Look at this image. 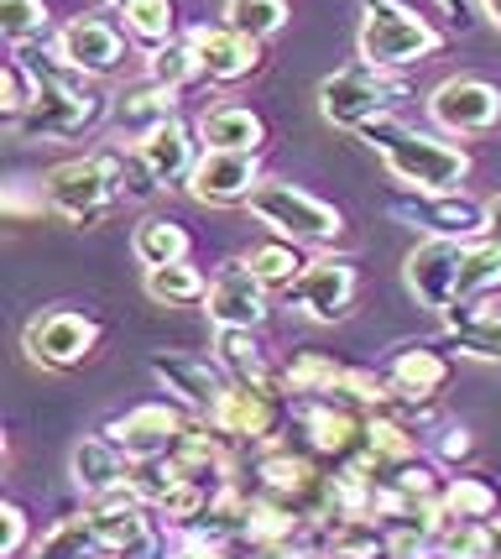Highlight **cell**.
I'll return each mask as SVG.
<instances>
[{
	"mask_svg": "<svg viewBox=\"0 0 501 559\" xmlns=\"http://www.w3.org/2000/svg\"><path fill=\"white\" fill-rule=\"evenodd\" d=\"M193 79H204V69H199V52L189 48V37L183 43H167V48L146 52V84H163V90H189Z\"/></svg>",
	"mask_w": 501,
	"mask_h": 559,
	"instance_id": "obj_34",
	"label": "cell"
},
{
	"mask_svg": "<svg viewBox=\"0 0 501 559\" xmlns=\"http://www.w3.org/2000/svg\"><path fill=\"white\" fill-rule=\"evenodd\" d=\"M146 371H152V377L172 392V403H178V408H189L193 418L215 414V403L225 397V388H230V377H225L215 361L189 356V350H157V356L146 361Z\"/></svg>",
	"mask_w": 501,
	"mask_h": 559,
	"instance_id": "obj_13",
	"label": "cell"
},
{
	"mask_svg": "<svg viewBox=\"0 0 501 559\" xmlns=\"http://www.w3.org/2000/svg\"><path fill=\"white\" fill-rule=\"evenodd\" d=\"M360 142L371 146L386 163V173L403 183L407 194H460L465 178H470V152L465 146L444 142L439 131H418V126H403L397 116L366 126Z\"/></svg>",
	"mask_w": 501,
	"mask_h": 559,
	"instance_id": "obj_1",
	"label": "cell"
},
{
	"mask_svg": "<svg viewBox=\"0 0 501 559\" xmlns=\"http://www.w3.org/2000/svg\"><path fill=\"white\" fill-rule=\"evenodd\" d=\"M26 549V512L16 502H0V555L16 559Z\"/></svg>",
	"mask_w": 501,
	"mask_h": 559,
	"instance_id": "obj_39",
	"label": "cell"
},
{
	"mask_svg": "<svg viewBox=\"0 0 501 559\" xmlns=\"http://www.w3.org/2000/svg\"><path fill=\"white\" fill-rule=\"evenodd\" d=\"M189 48L199 52V69H204L210 84H236L246 73H257V63H262V43L240 37L230 26H193Z\"/></svg>",
	"mask_w": 501,
	"mask_h": 559,
	"instance_id": "obj_18",
	"label": "cell"
},
{
	"mask_svg": "<svg viewBox=\"0 0 501 559\" xmlns=\"http://www.w3.org/2000/svg\"><path fill=\"white\" fill-rule=\"evenodd\" d=\"M120 194H126V152L120 146H99L90 157L58 163L43 178V204L69 225H99Z\"/></svg>",
	"mask_w": 501,
	"mask_h": 559,
	"instance_id": "obj_3",
	"label": "cell"
},
{
	"mask_svg": "<svg viewBox=\"0 0 501 559\" xmlns=\"http://www.w3.org/2000/svg\"><path fill=\"white\" fill-rule=\"evenodd\" d=\"M32 73V105H26L22 116V136H43V142H73V136H84L90 126L99 121V110H105V99L90 90V79L79 69H69L58 52L48 58H32L26 63Z\"/></svg>",
	"mask_w": 501,
	"mask_h": 559,
	"instance_id": "obj_2",
	"label": "cell"
},
{
	"mask_svg": "<svg viewBox=\"0 0 501 559\" xmlns=\"http://www.w3.org/2000/svg\"><path fill=\"white\" fill-rule=\"evenodd\" d=\"M480 11H486V16H491V26L501 32V0H480Z\"/></svg>",
	"mask_w": 501,
	"mask_h": 559,
	"instance_id": "obj_45",
	"label": "cell"
},
{
	"mask_svg": "<svg viewBox=\"0 0 501 559\" xmlns=\"http://www.w3.org/2000/svg\"><path fill=\"white\" fill-rule=\"evenodd\" d=\"M266 283L246 262H225L210 283V298H204V314L215 319V330H262L272 304H266Z\"/></svg>",
	"mask_w": 501,
	"mask_h": 559,
	"instance_id": "obj_14",
	"label": "cell"
},
{
	"mask_svg": "<svg viewBox=\"0 0 501 559\" xmlns=\"http://www.w3.org/2000/svg\"><path fill=\"white\" fill-rule=\"evenodd\" d=\"M246 267L262 277L266 288H293L298 283V272H303V257H298V246H287V241H266V246H251L246 257H240Z\"/></svg>",
	"mask_w": 501,
	"mask_h": 559,
	"instance_id": "obj_35",
	"label": "cell"
},
{
	"mask_svg": "<svg viewBox=\"0 0 501 559\" xmlns=\"http://www.w3.org/2000/svg\"><path fill=\"white\" fill-rule=\"evenodd\" d=\"M52 52L79 69L84 79H105V73H116L126 63V37H120V26H110L105 16H73V22L58 26V37H52Z\"/></svg>",
	"mask_w": 501,
	"mask_h": 559,
	"instance_id": "obj_15",
	"label": "cell"
},
{
	"mask_svg": "<svg viewBox=\"0 0 501 559\" xmlns=\"http://www.w3.org/2000/svg\"><path fill=\"white\" fill-rule=\"evenodd\" d=\"M480 241L501 246V199H486V230H480Z\"/></svg>",
	"mask_w": 501,
	"mask_h": 559,
	"instance_id": "obj_42",
	"label": "cell"
},
{
	"mask_svg": "<svg viewBox=\"0 0 501 559\" xmlns=\"http://www.w3.org/2000/svg\"><path fill=\"white\" fill-rule=\"evenodd\" d=\"M439 455H444V461H465V455H470V429H444Z\"/></svg>",
	"mask_w": 501,
	"mask_h": 559,
	"instance_id": "obj_41",
	"label": "cell"
},
{
	"mask_svg": "<svg viewBox=\"0 0 501 559\" xmlns=\"http://www.w3.org/2000/svg\"><path fill=\"white\" fill-rule=\"evenodd\" d=\"M262 163L257 152H204L199 168L189 173V199L210 204V210H230V204H251V194L262 189Z\"/></svg>",
	"mask_w": 501,
	"mask_h": 559,
	"instance_id": "obj_12",
	"label": "cell"
},
{
	"mask_svg": "<svg viewBox=\"0 0 501 559\" xmlns=\"http://www.w3.org/2000/svg\"><path fill=\"white\" fill-rule=\"evenodd\" d=\"M215 366L230 382H240V388H262V392L283 388L266 371V350L257 341V330H215Z\"/></svg>",
	"mask_w": 501,
	"mask_h": 559,
	"instance_id": "obj_24",
	"label": "cell"
},
{
	"mask_svg": "<svg viewBox=\"0 0 501 559\" xmlns=\"http://www.w3.org/2000/svg\"><path fill=\"white\" fill-rule=\"evenodd\" d=\"M136 157H142V168L152 173L157 189H178V183H189V173L199 168L204 146H199V131H189L183 121H167V126H157L152 136L136 142Z\"/></svg>",
	"mask_w": 501,
	"mask_h": 559,
	"instance_id": "obj_17",
	"label": "cell"
},
{
	"mask_svg": "<svg viewBox=\"0 0 501 559\" xmlns=\"http://www.w3.org/2000/svg\"><path fill=\"white\" fill-rule=\"evenodd\" d=\"M26 105H32V84H26V69H22V63H5V69H0V116H5V126H11V131L22 126Z\"/></svg>",
	"mask_w": 501,
	"mask_h": 559,
	"instance_id": "obj_38",
	"label": "cell"
},
{
	"mask_svg": "<svg viewBox=\"0 0 501 559\" xmlns=\"http://www.w3.org/2000/svg\"><path fill=\"white\" fill-rule=\"evenodd\" d=\"M444 335L460 356H470V361H501V314L491 309H460V314L444 319Z\"/></svg>",
	"mask_w": 501,
	"mask_h": 559,
	"instance_id": "obj_29",
	"label": "cell"
},
{
	"mask_svg": "<svg viewBox=\"0 0 501 559\" xmlns=\"http://www.w3.org/2000/svg\"><path fill=\"white\" fill-rule=\"evenodd\" d=\"M189 246H193L189 230L172 215H146V219H136V230H131V257H136L146 272L189 262Z\"/></svg>",
	"mask_w": 501,
	"mask_h": 559,
	"instance_id": "obj_27",
	"label": "cell"
},
{
	"mask_svg": "<svg viewBox=\"0 0 501 559\" xmlns=\"http://www.w3.org/2000/svg\"><path fill=\"white\" fill-rule=\"evenodd\" d=\"M142 288H146V298H152V304L178 309V304H204V298H210V277L193 267V262H172V267L142 272Z\"/></svg>",
	"mask_w": 501,
	"mask_h": 559,
	"instance_id": "obj_30",
	"label": "cell"
},
{
	"mask_svg": "<svg viewBox=\"0 0 501 559\" xmlns=\"http://www.w3.org/2000/svg\"><path fill=\"white\" fill-rule=\"evenodd\" d=\"M397 215L444 241H470L486 230V204H470L460 194H413V204H397Z\"/></svg>",
	"mask_w": 501,
	"mask_h": 559,
	"instance_id": "obj_20",
	"label": "cell"
},
{
	"mask_svg": "<svg viewBox=\"0 0 501 559\" xmlns=\"http://www.w3.org/2000/svg\"><path fill=\"white\" fill-rule=\"evenodd\" d=\"M429 121L444 136H486L491 126H501V90L476 73H454L429 90Z\"/></svg>",
	"mask_w": 501,
	"mask_h": 559,
	"instance_id": "obj_9",
	"label": "cell"
},
{
	"mask_svg": "<svg viewBox=\"0 0 501 559\" xmlns=\"http://www.w3.org/2000/svg\"><path fill=\"white\" fill-rule=\"evenodd\" d=\"M199 146L204 152H262L266 142V126L251 105H236V99H219L199 116Z\"/></svg>",
	"mask_w": 501,
	"mask_h": 559,
	"instance_id": "obj_22",
	"label": "cell"
},
{
	"mask_svg": "<svg viewBox=\"0 0 501 559\" xmlns=\"http://www.w3.org/2000/svg\"><path fill=\"white\" fill-rule=\"evenodd\" d=\"M120 22H126V37L142 43L146 52L178 43V37H172V26H178V5H172V0H131V5L120 11Z\"/></svg>",
	"mask_w": 501,
	"mask_h": 559,
	"instance_id": "obj_31",
	"label": "cell"
},
{
	"mask_svg": "<svg viewBox=\"0 0 501 559\" xmlns=\"http://www.w3.org/2000/svg\"><path fill=\"white\" fill-rule=\"evenodd\" d=\"M444 512L454 523H491L497 518V491L486 487L480 476H454L444 487Z\"/></svg>",
	"mask_w": 501,
	"mask_h": 559,
	"instance_id": "obj_36",
	"label": "cell"
},
{
	"mask_svg": "<svg viewBox=\"0 0 501 559\" xmlns=\"http://www.w3.org/2000/svg\"><path fill=\"white\" fill-rule=\"evenodd\" d=\"M246 210L287 246H334L345 236V215L324 199H313L309 189H298L293 178H262V189L251 194Z\"/></svg>",
	"mask_w": 501,
	"mask_h": 559,
	"instance_id": "obj_5",
	"label": "cell"
},
{
	"mask_svg": "<svg viewBox=\"0 0 501 559\" xmlns=\"http://www.w3.org/2000/svg\"><path fill=\"white\" fill-rule=\"evenodd\" d=\"M48 0H0V37L11 48H32L48 32Z\"/></svg>",
	"mask_w": 501,
	"mask_h": 559,
	"instance_id": "obj_37",
	"label": "cell"
},
{
	"mask_svg": "<svg viewBox=\"0 0 501 559\" xmlns=\"http://www.w3.org/2000/svg\"><path fill=\"white\" fill-rule=\"evenodd\" d=\"M99 5H116V11H126V5H131V0H99Z\"/></svg>",
	"mask_w": 501,
	"mask_h": 559,
	"instance_id": "obj_46",
	"label": "cell"
},
{
	"mask_svg": "<svg viewBox=\"0 0 501 559\" xmlns=\"http://www.w3.org/2000/svg\"><path fill=\"white\" fill-rule=\"evenodd\" d=\"M32 559H110L105 555V538H99L90 508L73 512V518H58L48 534L32 544Z\"/></svg>",
	"mask_w": 501,
	"mask_h": 559,
	"instance_id": "obj_28",
	"label": "cell"
},
{
	"mask_svg": "<svg viewBox=\"0 0 501 559\" xmlns=\"http://www.w3.org/2000/svg\"><path fill=\"white\" fill-rule=\"evenodd\" d=\"M116 559H167V534H157V528H152L142 544H131V549H126V555H116Z\"/></svg>",
	"mask_w": 501,
	"mask_h": 559,
	"instance_id": "obj_40",
	"label": "cell"
},
{
	"mask_svg": "<svg viewBox=\"0 0 501 559\" xmlns=\"http://www.w3.org/2000/svg\"><path fill=\"white\" fill-rule=\"evenodd\" d=\"M178 559H225V549H183Z\"/></svg>",
	"mask_w": 501,
	"mask_h": 559,
	"instance_id": "obj_44",
	"label": "cell"
},
{
	"mask_svg": "<svg viewBox=\"0 0 501 559\" xmlns=\"http://www.w3.org/2000/svg\"><path fill=\"white\" fill-rule=\"evenodd\" d=\"M501 288V246L497 241H470L465 262H460V309H470L476 298Z\"/></svg>",
	"mask_w": 501,
	"mask_h": 559,
	"instance_id": "obj_32",
	"label": "cell"
},
{
	"mask_svg": "<svg viewBox=\"0 0 501 559\" xmlns=\"http://www.w3.org/2000/svg\"><path fill=\"white\" fill-rule=\"evenodd\" d=\"M407 99V90L382 69H334L330 79H319V116L339 131H366V126L386 121L397 105Z\"/></svg>",
	"mask_w": 501,
	"mask_h": 559,
	"instance_id": "obj_6",
	"label": "cell"
},
{
	"mask_svg": "<svg viewBox=\"0 0 501 559\" xmlns=\"http://www.w3.org/2000/svg\"><path fill=\"white\" fill-rule=\"evenodd\" d=\"M204 424L225 439H266L272 424H277V403H272V392H262V388H240V382H230L225 397L215 403V414L204 418Z\"/></svg>",
	"mask_w": 501,
	"mask_h": 559,
	"instance_id": "obj_21",
	"label": "cell"
},
{
	"mask_svg": "<svg viewBox=\"0 0 501 559\" xmlns=\"http://www.w3.org/2000/svg\"><path fill=\"white\" fill-rule=\"evenodd\" d=\"M99 435L110 439L131 465L167 461V455L183 444V435H189V418H183V408H172V403H142V408L116 414Z\"/></svg>",
	"mask_w": 501,
	"mask_h": 559,
	"instance_id": "obj_10",
	"label": "cell"
},
{
	"mask_svg": "<svg viewBox=\"0 0 501 559\" xmlns=\"http://www.w3.org/2000/svg\"><path fill=\"white\" fill-rule=\"evenodd\" d=\"M287 293H293V304H298L313 324H334V319L350 314V304H356V293H360V272H356V262L319 251V257L303 262L298 283Z\"/></svg>",
	"mask_w": 501,
	"mask_h": 559,
	"instance_id": "obj_11",
	"label": "cell"
},
{
	"mask_svg": "<svg viewBox=\"0 0 501 559\" xmlns=\"http://www.w3.org/2000/svg\"><path fill=\"white\" fill-rule=\"evenodd\" d=\"M167 121H178V95L163 90V84L131 90V95H120V105H116V131L131 136V146L142 142V136H152V131Z\"/></svg>",
	"mask_w": 501,
	"mask_h": 559,
	"instance_id": "obj_26",
	"label": "cell"
},
{
	"mask_svg": "<svg viewBox=\"0 0 501 559\" xmlns=\"http://www.w3.org/2000/svg\"><path fill=\"white\" fill-rule=\"evenodd\" d=\"M439 48H444V37L407 0H366L356 32V52L366 69H407V63L433 58Z\"/></svg>",
	"mask_w": 501,
	"mask_h": 559,
	"instance_id": "obj_4",
	"label": "cell"
},
{
	"mask_svg": "<svg viewBox=\"0 0 501 559\" xmlns=\"http://www.w3.org/2000/svg\"><path fill=\"white\" fill-rule=\"evenodd\" d=\"M287 0H225V26L251 37V43H266L287 26Z\"/></svg>",
	"mask_w": 501,
	"mask_h": 559,
	"instance_id": "obj_33",
	"label": "cell"
},
{
	"mask_svg": "<svg viewBox=\"0 0 501 559\" xmlns=\"http://www.w3.org/2000/svg\"><path fill=\"white\" fill-rule=\"evenodd\" d=\"M69 476L90 502H99V497L126 491V481H131V461H126L105 435H95V439H79V444L69 450Z\"/></svg>",
	"mask_w": 501,
	"mask_h": 559,
	"instance_id": "obj_19",
	"label": "cell"
},
{
	"mask_svg": "<svg viewBox=\"0 0 501 559\" xmlns=\"http://www.w3.org/2000/svg\"><path fill=\"white\" fill-rule=\"evenodd\" d=\"M319 549L324 559H392L382 518H356V512L319 523Z\"/></svg>",
	"mask_w": 501,
	"mask_h": 559,
	"instance_id": "obj_23",
	"label": "cell"
},
{
	"mask_svg": "<svg viewBox=\"0 0 501 559\" xmlns=\"http://www.w3.org/2000/svg\"><path fill=\"white\" fill-rule=\"evenodd\" d=\"M476 5H480V0H439V11H444V16H454V22H465Z\"/></svg>",
	"mask_w": 501,
	"mask_h": 559,
	"instance_id": "obj_43",
	"label": "cell"
},
{
	"mask_svg": "<svg viewBox=\"0 0 501 559\" xmlns=\"http://www.w3.org/2000/svg\"><path fill=\"white\" fill-rule=\"evenodd\" d=\"M303 418V429H309V444L319 455H330L334 465H350L360 461V450H366V418L360 408H345V403H330V397H313L298 408Z\"/></svg>",
	"mask_w": 501,
	"mask_h": 559,
	"instance_id": "obj_16",
	"label": "cell"
},
{
	"mask_svg": "<svg viewBox=\"0 0 501 559\" xmlns=\"http://www.w3.org/2000/svg\"><path fill=\"white\" fill-rule=\"evenodd\" d=\"M386 382H392L397 397L429 403L433 392L450 382V361H444L439 350H429V345H407V350H397V356L386 361Z\"/></svg>",
	"mask_w": 501,
	"mask_h": 559,
	"instance_id": "obj_25",
	"label": "cell"
},
{
	"mask_svg": "<svg viewBox=\"0 0 501 559\" xmlns=\"http://www.w3.org/2000/svg\"><path fill=\"white\" fill-rule=\"evenodd\" d=\"M95 345L99 324L90 314H79V309H48L22 330L26 361L43 366V371H73V366H84L95 356Z\"/></svg>",
	"mask_w": 501,
	"mask_h": 559,
	"instance_id": "obj_7",
	"label": "cell"
},
{
	"mask_svg": "<svg viewBox=\"0 0 501 559\" xmlns=\"http://www.w3.org/2000/svg\"><path fill=\"white\" fill-rule=\"evenodd\" d=\"M465 246L470 241L429 236V241H418L403 257V283L418 298V309H429L439 319H450L460 309V262H465Z\"/></svg>",
	"mask_w": 501,
	"mask_h": 559,
	"instance_id": "obj_8",
	"label": "cell"
}]
</instances>
